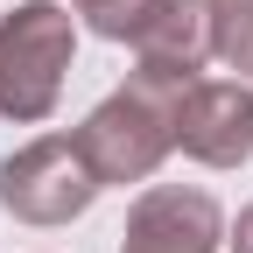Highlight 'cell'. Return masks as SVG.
<instances>
[{"mask_svg": "<svg viewBox=\"0 0 253 253\" xmlns=\"http://www.w3.org/2000/svg\"><path fill=\"white\" fill-rule=\"evenodd\" d=\"M71 49H78V21L71 7L56 0H28L0 21V113L36 126L56 113V91L63 71H71Z\"/></svg>", "mask_w": 253, "mask_h": 253, "instance_id": "1", "label": "cell"}, {"mask_svg": "<svg viewBox=\"0 0 253 253\" xmlns=\"http://www.w3.org/2000/svg\"><path fill=\"white\" fill-rule=\"evenodd\" d=\"M99 190L106 183L91 176L78 134H42L0 162V211H14L21 225H71Z\"/></svg>", "mask_w": 253, "mask_h": 253, "instance_id": "3", "label": "cell"}, {"mask_svg": "<svg viewBox=\"0 0 253 253\" xmlns=\"http://www.w3.org/2000/svg\"><path fill=\"white\" fill-rule=\"evenodd\" d=\"M176 148L190 162H211V169H239L253 155V84L225 78V84H190L176 99Z\"/></svg>", "mask_w": 253, "mask_h": 253, "instance_id": "5", "label": "cell"}, {"mask_svg": "<svg viewBox=\"0 0 253 253\" xmlns=\"http://www.w3.org/2000/svg\"><path fill=\"white\" fill-rule=\"evenodd\" d=\"M141 7H148V0H71V14H84L106 42H126V36H134Z\"/></svg>", "mask_w": 253, "mask_h": 253, "instance_id": "8", "label": "cell"}, {"mask_svg": "<svg viewBox=\"0 0 253 253\" xmlns=\"http://www.w3.org/2000/svg\"><path fill=\"white\" fill-rule=\"evenodd\" d=\"M232 253H253V204L239 211V225H232Z\"/></svg>", "mask_w": 253, "mask_h": 253, "instance_id": "9", "label": "cell"}, {"mask_svg": "<svg viewBox=\"0 0 253 253\" xmlns=\"http://www.w3.org/2000/svg\"><path fill=\"white\" fill-rule=\"evenodd\" d=\"M225 239V218L204 190H183V183H162L126 211V232H120V253H218Z\"/></svg>", "mask_w": 253, "mask_h": 253, "instance_id": "6", "label": "cell"}, {"mask_svg": "<svg viewBox=\"0 0 253 253\" xmlns=\"http://www.w3.org/2000/svg\"><path fill=\"white\" fill-rule=\"evenodd\" d=\"M78 148L99 183H148L162 169V155L176 148V99L126 78L113 99L91 106V120L78 126Z\"/></svg>", "mask_w": 253, "mask_h": 253, "instance_id": "2", "label": "cell"}, {"mask_svg": "<svg viewBox=\"0 0 253 253\" xmlns=\"http://www.w3.org/2000/svg\"><path fill=\"white\" fill-rule=\"evenodd\" d=\"M211 56L253 78V0H211Z\"/></svg>", "mask_w": 253, "mask_h": 253, "instance_id": "7", "label": "cell"}, {"mask_svg": "<svg viewBox=\"0 0 253 253\" xmlns=\"http://www.w3.org/2000/svg\"><path fill=\"white\" fill-rule=\"evenodd\" d=\"M126 42H134V78L183 99L211 56V0H148Z\"/></svg>", "mask_w": 253, "mask_h": 253, "instance_id": "4", "label": "cell"}]
</instances>
